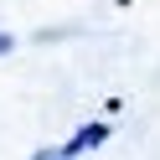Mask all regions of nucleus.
<instances>
[{
    "label": "nucleus",
    "mask_w": 160,
    "mask_h": 160,
    "mask_svg": "<svg viewBox=\"0 0 160 160\" xmlns=\"http://www.w3.org/2000/svg\"><path fill=\"white\" fill-rule=\"evenodd\" d=\"M103 139H108V124H83V129H78V134L67 139L62 150H67V155L78 160V155H88V150H98V145H103Z\"/></svg>",
    "instance_id": "obj_1"
},
{
    "label": "nucleus",
    "mask_w": 160,
    "mask_h": 160,
    "mask_svg": "<svg viewBox=\"0 0 160 160\" xmlns=\"http://www.w3.org/2000/svg\"><path fill=\"white\" fill-rule=\"evenodd\" d=\"M31 160H72V155H67V150H62V145H57V150H36V155H31Z\"/></svg>",
    "instance_id": "obj_2"
},
{
    "label": "nucleus",
    "mask_w": 160,
    "mask_h": 160,
    "mask_svg": "<svg viewBox=\"0 0 160 160\" xmlns=\"http://www.w3.org/2000/svg\"><path fill=\"white\" fill-rule=\"evenodd\" d=\"M11 47H16V36H11V31H0V57L11 52Z\"/></svg>",
    "instance_id": "obj_3"
}]
</instances>
